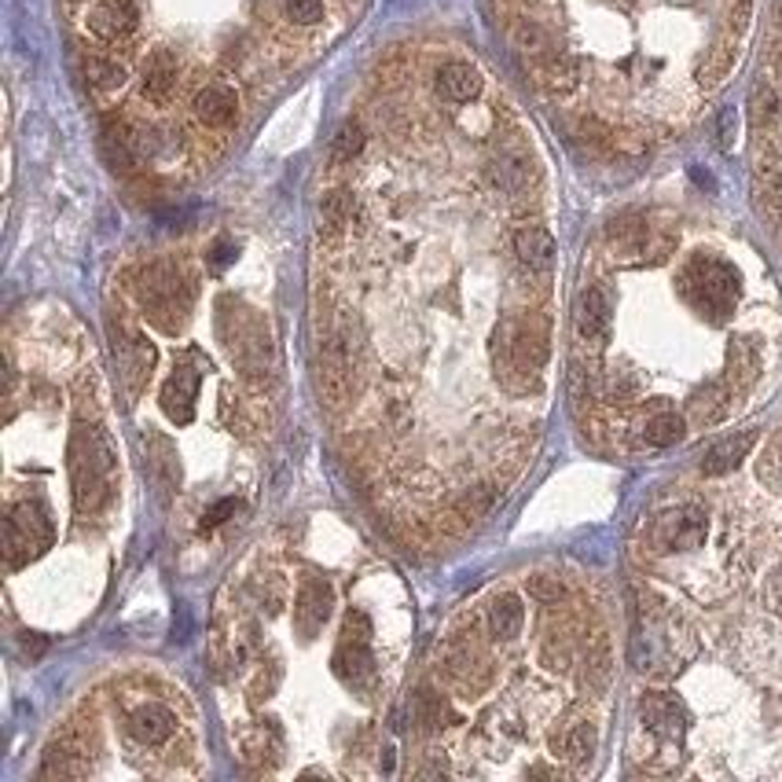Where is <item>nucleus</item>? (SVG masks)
I'll return each instance as SVG.
<instances>
[{"mask_svg":"<svg viewBox=\"0 0 782 782\" xmlns=\"http://www.w3.org/2000/svg\"><path fill=\"white\" fill-rule=\"evenodd\" d=\"M67 471H70V489H74V511L81 519H92V514H100L111 503L118 455L111 438L96 423L74 427L67 449Z\"/></svg>","mask_w":782,"mask_h":782,"instance_id":"f257e3e1","label":"nucleus"},{"mask_svg":"<svg viewBox=\"0 0 782 782\" xmlns=\"http://www.w3.org/2000/svg\"><path fill=\"white\" fill-rule=\"evenodd\" d=\"M140 305L148 312V320L154 328H162L166 334H173L184 328L188 312H191V283L184 280V272L170 261L148 264L140 272Z\"/></svg>","mask_w":782,"mask_h":782,"instance_id":"f03ea898","label":"nucleus"},{"mask_svg":"<svg viewBox=\"0 0 782 782\" xmlns=\"http://www.w3.org/2000/svg\"><path fill=\"white\" fill-rule=\"evenodd\" d=\"M680 294L683 302L694 305L705 317H728L739 302V272L735 264L720 258H694L688 269L680 272Z\"/></svg>","mask_w":782,"mask_h":782,"instance_id":"7ed1b4c3","label":"nucleus"},{"mask_svg":"<svg viewBox=\"0 0 782 782\" xmlns=\"http://www.w3.org/2000/svg\"><path fill=\"white\" fill-rule=\"evenodd\" d=\"M48 544H52V519H48L44 503L38 500L16 503L8 514V529H4V555L11 570L30 565Z\"/></svg>","mask_w":782,"mask_h":782,"instance_id":"20e7f679","label":"nucleus"},{"mask_svg":"<svg viewBox=\"0 0 782 782\" xmlns=\"http://www.w3.org/2000/svg\"><path fill=\"white\" fill-rule=\"evenodd\" d=\"M228 349H232V360L243 368V375L258 379L272 371V334L269 323L254 312H247L243 320L235 323V331L228 334Z\"/></svg>","mask_w":782,"mask_h":782,"instance_id":"39448f33","label":"nucleus"},{"mask_svg":"<svg viewBox=\"0 0 782 782\" xmlns=\"http://www.w3.org/2000/svg\"><path fill=\"white\" fill-rule=\"evenodd\" d=\"M709 533V514L702 508H672L665 514H658L651 525V544L658 551H691L705 540Z\"/></svg>","mask_w":782,"mask_h":782,"instance_id":"423d86ee","label":"nucleus"},{"mask_svg":"<svg viewBox=\"0 0 782 782\" xmlns=\"http://www.w3.org/2000/svg\"><path fill=\"white\" fill-rule=\"evenodd\" d=\"M196 401H199V371L191 364H177L173 375L162 387V412L177 427H188L196 419Z\"/></svg>","mask_w":782,"mask_h":782,"instance_id":"0eeeda50","label":"nucleus"},{"mask_svg":"<svg viewBox=\"0 0 782 782\" xmlns=\"http://www.w3.org/2000/svg\"><path fill=\"white\" fill-rule=\"evenodd\" d=\"M334 595L331 584L320 581V577H305L302 588H298V603H294V624L302 635H317L323 629V621L331 618Z\"/></svg>","mask_w":782,"mask_h":782,"instance_id":"6e6552de","label":"nucleus"},{"mask_svg":"<svg viewBox=\"0 0 782 782\" xmlns=\"http://www.w3.org/2000/svg\"><path fill=\"white\" fill-rule=\"evenodd\" d=\"M140 22L137 0H100L89 11V30L100 41H126Z\"/></svg>","mask_w":782,"mask_h":782,"instance_id":"1a4fd4ad","label":"nucleus"},{"mask_svg":"<svg viewBox=\"0 0 782 782\" xmlns=\"http://www.w3.org/2000/svg\"><path fill=\"white\" fill-rule=\"evenodd\" d=\"M444 680L463 691H481L489 683V661L474 643H455L444 654Z\"/></svg>","mask_w":782,"mask_h":782,"instance_id":"9d476101","label":"nucleus"},{"mask_svg":"<svg viewBox=\"0 0 782 782\" xmlns=\"http://www.w3.org/2000/svg\"><path fill=\"white\" fill-rule=\"evenodd\" d=\"M643 720H646V728L661 739H680L683 731H688V709H683L672 694H661V691L643 698Z\"/></svg>","mask_w":782,"mask_h":782,"instance_id":"9b49d317","label":"nucleus"},{"mask_svg":"<svg viewBox=\"0 0 782 782\" xmlns=\"http://www.w3.org/2000/svg\"><path fill=\"white\" fill-rule=\"evenodd\" d=\"M177 731V713L162 702H148L140 705L137 713L129 716V735L140 745H159Z\"/></svg>","mask_w":782,"mask_h":782,"instance_id":"f8f14e48","label":"nucleus"},{"mask_svg":"<svg viewBox=\"0 0 782 782\" xmlns=\"http://www.w3.org/2000/svg\"><path fill=\"white\" fill-rule=\"evenodd\" d=\"M514 254L529 272H548L551 261H555V239H551L548 228L525 224L514 232Z\"/></svg>","mask_w":782,"mask_h":782,"instance_id":"ddd939ff","label":"nucleus"},{"mask_svg":"<svg viewBox=\"0 0 782 782\" xmlns=\"http://www.w3.org/2000/svg\"><path fill=\"white\" fill-rule=\"evenodd\" d=\"M86 745L78 739H59L52 750L44 753V764H41V779H81L89 775V761H86Z\"/></svg>","mask_w":782,"mask_h":782,"instance_id":"4468645a","label":"nucleus"},{"mask_svg":"<svg viewBox=\"0 0 782 782\" xmlns=\"http://www.w3.org/2000/svg\"><path fill=\"white\" fill-rule=\"evenodd\" d=\"M177 92V59L173 52H154L143 67V100H151L154 107H166Z\"/></svg>","mask_w":782,"mask_h":782,"instance_id":"2eb2a0df","label":"nucleus"},{"mask_svg":"<svg viewBox=\"0 0 782 782\" xmlns=\"http://www.w3.org/2000/svg\"><path fill=\"white\" fill-rule=\"evenodd\" d=\"M753 444H756V430H742V434H731V438H724V441H716L713 449L705 452L702 474L720 478V474L735 471V467L745 460V455H750Z\"/></svg>","mask_w":782,"mask_h":782,"instance_id":"dca6fc26","label":"nucleus"},{"mask_svg":"<svg viewBox=\"0 0 782 782\" xmlns=\"http://www.w3.org/2000/svg\"><path fill=\"white\" fill-rule=\"evenodd\" d=\"M610 331V302L599 287H588L577 302V334L584 342H603Z\"/></svg>","mask_w":782,"mask_h":782,"instance_id":"f3484780","label":"nucleus"},{"mask_svg":"<svg viewBox=\"0 0 782 782\" xmlns=\"http://www.w3.org/2000/svg\"><path fill=\"white\" fill-rule=\"evenodd\" d=\"M191 111H196V118H199L202 126L224 129L235 118L239 100H235V92L228 89V86H207L196 96V107H191Z\"/></svg>","mask_w":782,"mask_h":782,"instance_id":"a211bd4d","label":"nucleus"},{"mask_svg":"<svg viewBox=\"0 0 782 782\" xmlns=\"http://www.w3.org/2000/svg\"><path fill=\"white\" fill-rule=\"evenodd\" d=\"M375 672V658H371L368 643H357V640H345L334 654V676H339L345 688H364Z\"/></svg>","mask_w":782,"mask_h":782,"instance_id":"6ab92c4d","label":"nucleus"},{"mask_svg":"<svg viewBox=\"0 0 782 782\" xmlns=\"http://www.w3.org/2000/svg\"><path fill=\"white\" fill-rule=\"evenodd\" d=\"M728 408H731V387L728 382H705V387L691 397L688 415H691L694 427H716L720 419L728 415Z\"/></svg>","mask_w":782,"mask_h":782,"instance_id":"aec40b11","label":"nucleus"},{"mask_svg":"<svg viewBox=\"0 0 782 782\" xmlns=\"http://www.w3.org/2000/svg\"><path fill=\"white\" fill-rule=\"evenodd\" d=\"M533 74L537 81L544 86L548 92H573L577 89V63L565 52H555V48H548L544 56L533 59Z\"/></svg>","mask_w":782,"mask_h":782,"instance_id":"412c9836","label":"nucleus"},{"mask_svg":"<svg viewBox=\"0 0 782 782\" xmlns=\"http://www.w3.org/2000/svg\"><path fill=\"white\" fill-rule=\"evenodd\" d=\"M122 368H126V382L132 393H140L148 387L151 368H154V345L143 339V334H129L122 342Z\"/></svg>","mask_w":782,"mask_h":782,"instance_id":"4be33fe9","label":"nucleus"},{"mask_svg":"<svg viewBox=\"0 0 782 782\" xmlns=\"http://www.w3.org/2000/svg\"><path fill=\"white\" fill-rule=\"evenodd\" d=\"M489 170H492V180H497L503 191H525L537 177L525 151H500Z\"/></svg>","mask_w":782,"mask_h":782,"instance_id":"5701e85b","label":"nucleus"},{"mask_svg":"<svg viewBox=\"0 0 782 782\" xmlns=\"http://www.w3.org/2000/svg\"><path fill=\"white\" fill-rule=\"evenodd\" d=\"M438 92L452 103H467L481 92V78L471 63H444L438 70Z\"/></svg>","mask_w":782,"mask_h":782,"instance_id":"b1692460","label":"nucleus"},{"mask_svg":"<svg viewBox=\"0 0 782 782\" xmlns=\"http://www.w3.org/2000/svg\"><path fill=\"white\" fill-rule=\"evenodd\" d=\"M761 375V353L750 339H735L728 349V382L735 390H745L750 382Z\"/></svg>","mask_w":782,"mask_h":782,"instance_id":"393cba45","label":"nucleus"},{"mask_svg":"<svg viewBox=\"0 0 782 782\" xmlns=\"http://www.w3.org/2000/svg\"><path fill=\"white\" fill-rule=\"evenodd\" d=\"M735 38H739V33H731V38L716 41L713 48H709L705 63H702V70H698V81H702V89H713V86H720V81L728 78V70H731V63H735V52H739Z\"/></svg>","mask_w":782,"mask_h":782,"instance_id":"a878e982","label":"nucleus"},{"mask_svg":"<svg viewBox=\"0 0 782 782\" xmlns=\"http://www.w3.org/2000/svg\"><path fill=\"white\" fill-rule=\"evenodd\" d=\"M522 603L514 595H500V599H492V606H489V629L492 635H500V640H514V635L522 632Z\"/></svg>","mask_w":782,"mask_h":782,"instance_id":"bb28decb","label":"nucleus"},{"mask_svg":"<svg viewBox=\"0 0 782 782\" xmlns=\"http://www.w3.org/2000/svg\"><path fill=\"white\" fill-rule=\"evenodd\" d=\"M559 750L562 756L570 764H588L592 761V753H595V724H588V720H577V724H570V731L559 739Z\"/></svg>","mask_w":782,"mask_h":782,"instance_id":"cd10ccee","label":"nucleus"},{"mask_svg":"<svg viewBox=\"0 0 782 782\" xmlns=\"http://www.w3.org/2000/svg\"><path fill=\"white\" fill-rule=\"evenodd\" d=\"M683 434H688V423H683L676 412H658L646 419V427H643V441L651 444V449H672L676 441H683Z\"/></svg>","mask_w":782,"mask_h":782,"instance_id":"c85d7f7f","label":"nucleus"},{"mask_svg":"<svg viewBox=\"0 0 782 782\" xmlns=\"http://www.w3.org/2000/svg\"><path fill=\"white\" fill-rule=\"evenodd\" d=\"M86 78H89V86L111 92V89H122V86H126V67L118 63V59L89 56V59H86Z\"/></svg>","mask_w":782,"mask_h":782,"instance_id":"c756f323","label":"nucleus"},{"mask_svg":"<svg viewBox=\"0 0 782 782\" xmlns=\"http://www.w3.org/2000/svg\"><path fill=\"white\" fill-rule=\"evenodd\" d=\"M320 210H323L328 232H342V228L353 221V196H349V191H328Z\"/></svg>","mask_w":782,"mask_h":782,"instance_id":"7c9ffc66","label":"nucleus"},{"mask_svg":"<svg viewBox=\"0 0 782 782\" xmlns=\"http://www.w3.org/2000/svg\"><path fill=\"white\" fill-rule=\"evenodd\" d=\"M360 151H364V129H360L357 122H345L331 140V159L334 162H353Z\"/></svg>","mask_w":782,"mask_h":782,"instance_id":"2f4dec72","label":"nucleus"},{"mask_svg":"<svg viewBox=\"0 0 782 782\" xmlns=\"http://www.w3.org/2000/svg\"><path fill=\"white\" fill-rule=\"evenodd\" d=\"M415 724L423 728V731H430V728H441V716H444V698L441 694H434V691H419V698H415Z\"/></svg>","mask_w":782,"mask_h":782,"instance_id":"473e14b6","label":"nucleus"},{"mask_svg":"<svg viewBox=\"0 0 782 782\" xmlns=\"http://www.w3.org/2000/svg\"><path fill=\"white\" fill-rule=\"evenodd\" d=\"M756 471H761V478L768 481V485L782 492V434H775L772 444L764 449L761 467H756Z\"/></svg>","mask_w":782,"mask_h":782,"instance_id":"72a5a7b5","label":"nucleus"},{"mask_svg":"<svg viewBox=\"0 0 782 782\" xmlns=\"http://www.w3.org/2000/svg\"><path fill=\"white\" fill-rule=\"evenodd\" d=\"M529 595H533L537 603H548V606H555L559 599H565V588L559 584V577L537 573V577H529Z\"/></svg>","mask_w":782,"mask_h":782,"instance_id":"f704fd0d","label":"nucleus"},{"mask_svg":"<svg viewBox=\"0 0 782 782\" xmlns=\"http://www.w3.org/2000/svg\"><path fill=\"white\" fill-rule=\"evenodd\" d=\"M287 16H291L298 27H317L323 19V4L320 0H287Z\"/></svg>","mask_w":782,"mask_h":782,"instance_id":"c9c22d12","label":"nucleus"},{"mask_svg":"<svg viewBox=\"0 0 782 782\" xmlns=\"http://www.w3.org/2000/svg\"><path fill=\"white\" fill-rule=\"evenodd\" d=\"M228 514H235V500H221L218 508H210V514L202 519V529H213V525H221Z\"/></svg>","mask_w":782,"mask_h":782,"instance_id":"e433bc0d","label":"nucleus"},{"mask_svg":"<svg viewBox=\"0 0 782 782\" xmlns=\"http://www.w3.org/2000/svg\"><path fill=\"white\" fill-rule=\"evenodd\" d=\"M731 137H735V114L724 111V118H720V143L731 148Z\"/></svg>","mask_w":782,"mask_h":782,"instance_id":"4c0bfd02","label":"nucleus"},{"mask_svg":"<svg viewBox=\"0 0 782 782\" xmlns=\"http://www.w3.org/2000/svg\"><path fill=\"white\" fill-rule=\"evenodd\" d=\"M228 261H232V247H218V250H213V264H218V269H221V264H228Z\"/></svg>","mask_w":782,"mask_h":782,"instance_id":"58836bf2","label":"nucleus"}]
</instances>
